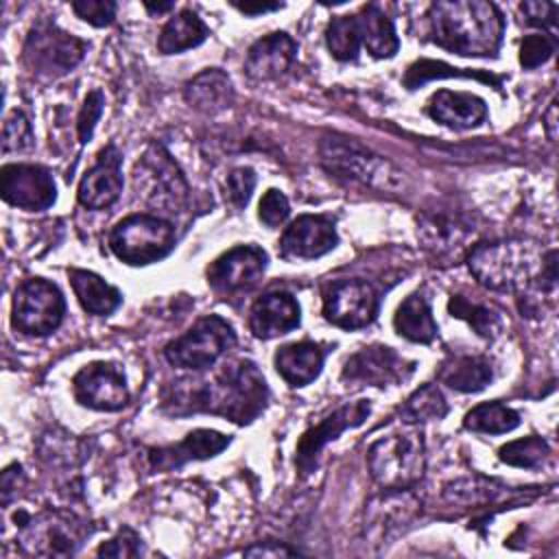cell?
I'll list each match as a JSON object with an SVG mask.
<instances>
[{
    "instance_id": "cell-1",
    "label": "cell",
    "mask_w": 559,
    "mask_h": 559,
    "mask_svg": "<svg viewBox=\"0 0 559 559\" xmlns=\"http://www.w3.org/2000/svg\"><path fill=\"white\" fill-rule=\"evenodd\" d=\"M266 400L269 389L255 362L238 360L210 376L177 380L166 404L175 413H214L249 424L264 411Z\"/></svg>"
},
{
    "instance_id": "cell-2",
    "label": "cell",
    "mask_w": 559,
    "mask_h": 559,
    "mask_svg": "<svg viewBox=\"0 0 559 559\" xmlns=\"http://www.w3.org/2000/svg\"><path fill=\"white\" fill-rule=\"evenodd\" d=\"M428 24L432 41L461 57H496L504 33L500 9L483 0L432 2Z\"/></svg>"
},
{
    "instance_id": "cell-3",
    "label": "cell",
    "mask_w": 559,
    "mask_h": 559,
    "mask_svg": "<svg viewBox=\"0 0 559 559\" xmlns=\"http://www.w3.org/2000/svg\"><path fill=\"white\" fill-rule=\"evenodd\" d=\"M537 262H542V258L535 247L524 240L480 242L467 255V266L478 284L500 293L526 288Z\"/></svg>"
},
{
    "instance_id": "cell-4",
    "label": "cell",
    "mask_w": 559,
    "mask_h": 559,
    "mask_svg": "<svg viewBox=\"0 0 559 559\" xmlns=\"http://www.w3.org/2000/svg\"><path fill=\"white\" fill-rule=\"evenodd\" d=\"M321 164L338 179L358 181L378 190H391L400 186L402 173L382 155L373 153L354 138L323 135L319 142Z\"/></svg>"
},
{
    "instance_id": "cell-5",
    "label": "cell",
    "mask_w": 559,
    "mask_h": 559,
    "mask_svg": "<svg viewBox=\"0 0 559 559\" xmlns=\"http://www.w3.org/2000/svg\"><path fill=\"white\" fill-rule=\"evenodd\" d=\"M371 478L389 491H406L426 469V448L419 430L395 432L376 441L367 452Z\"/></svg>"
},
{
    "instance_id": "cell-6",
    "label": "cell",
    "mask_w": 559,
    "mask_h": 559,
    "mask_svg": "<svg viewBox=\"0 0 559 559\" xmlns=\"http://www.w3.org/2000/svg\"><path fill=\"white\" fill-rule=\"evenodd\" d=\"M177 236L170 221L153 214H131L109 231V249L127 264L142 266L166 258L175 249Z\"/></svg>"
},
{
    "instance_id": "cell-7",
    "label": "cell",
    "mask_w": 559,
    "mask_h": 559,
    "mask_svg": "<svg viewBox=\"0 0 559 559\" xmlns=\"http://www.w3.org/2000/svg\"><path fill=\"white\" fill-rule=\"evenodd\" d=\"M135 194L151 207L181 212L188 203V181L162 144H151L133 166Z\"/></svg>"
},
{
    "instance_id": "cell-8",
    "label": "cell",
    "mask_w": 559,
    "mask_h": 559,
    "mask_svg": "<svg viewBox=\"0 0 559 559\" xmlns=\"http://www.w3.org/2000/svg\"><path fill=\"white\" fill-rule=\"evenodd\" d=\"M234 345V328L223 317L207 314L199 319L186 334L170 341L164 356L173 367L203 371L210 369Z\"/></svg>"
},
{
    "instance_id": "cell-9",
    "label": "cell",
    "mask_w": 559,
    "mask_h": 559,
    "mask_svg": "<svg viewBox=\"0 0 559 559\" xmlns=\"http://www.w3.org/2000/svg\"><path fill=\"white\" fill-rule=\"evenodd\" d=\"M85 55V41L66 33L57 24L37 22L24 41L26 68L44 79H57L68 74Z\"/></svg>"
},
{
    "instance_id": "cell-10",
    "label": "cell",
    "mask_w": 559,
    "mask_h": 559,
    "mask_svg": "<svg viewBox=\"0 0 559 559\" xmlns=\"http://www.w3.org/2000/svg\"><path fill=\"white\" fill-rule=\"evenodd\" d=\"M90 528L72 513L41 511L20 524L17 544L26 555L37 557H68L79 550Z\"/></svg>"
},
{
    "instance_id": "cell-11",
    "label": "cell",
    "mask_w": 559,
    "mask_h": 559,
    "mask_svg": "<svg viewBox=\"0 0 559 559\" xmlns=\"http://www.w3.org/2000/svg\"><path fill=\"white\" fill-rule=\"evenodd\" d=\"M63 312L66 299L61 290L44 277H31L13 295L11 323L22 334L46 336L61 325Z\"/></svg>"
},
{
    "instance_id": "cell-12",
    "label": "cell",
    "mask_w": 559,
    "mask_h": 559,
    "mask_svg": "<svg viewBox=\"0 0 559 559\" xmlns=\"http://www.w3.org/2000/svg\"><path fill=\"white\" fill-rule=\"evenodd\" d=\"M378 293L362 280H338L323 299V317L343 330L369 325L378 314Z\"/></svg>"
},
{
    "instance_id": "cell-13",
    "label": "cell",
    "mask_w": 559,
    "mask_h": 559,
    "mask_svg": "<svg viewBox=\"0 0 559 559\" xmlns=\"http://www.w3.org/2000/svg\"><path fill=\"white\" fill-rule=\"evenodd\" d=\"M72 393L81 406L92 411H120L129 402L124 373L114 362H90L72 378Z\"/></svg>"
},
{
    "instance_id": "cell-14",
    "label": "cell",
    "mask_w": 559,
    "mask_h": 559,
    "mask_svg": "<svg viewBox=\"0 0 559 559\" xmlns=\"http://www.w3.org/2000/svg\"><path fill=\"white\" fill-rule=\"evenodd\" d=\"M2 199L20 210L41 212L57 199L52 175L37 164H7L0 170Z\"/></svg>"
},
{
    "instance_id": "cell-15",
    "label": "cell",
    "mask_w": 559,
    "mask_h": 559,
    "mask_svg": "<svg viewBox=\"0 0 559 559\" xmlns=\"http://www.w3.org/2000/svg\"><path fill=\"white\" fill-rule=\"evenodd\" d=\"M371 413V404L369 400H356L352 404H345L341 408H336L332 415L323 417L317 426L308 428L295 450V467L299 469L301 476H308L314 465H317V456L319 452L334 439H338L345 430L360 426Z\"/></svg>"
},
{
    "instance_id": "cell-16",
    "label": "cell",
    "mask_w": 559,
    "mask_h": 559,
    "mask_svg": "<svg viewBox=\"0 0 559 559\" xmlns=\"http://www.w3.org/2000/svg\"><path fill=\"white\" fill-rule=\"evenodd\" d=\"M415 369V362L400 356L386 345L362 347L347 358L341 378L352 384L369 386H391L406 380Z\"/></svg>"
},
{
    "instance_id": "cell-17",
    "label": "cell",
    "mask_w": 559,
    "mask_h": 559,
    "mask_svg": "<svg viewBox=\"0 0 559 559\" xmlns=\"http://www.w3.org/2000/svg\"><path fill=\"white\" fill-rule=\"evenodd\" d=\"M269 255L258 245H238L207 266V284L223 295L251 288L264 273Z\"/></svg>"
},
{
    "instance_id": "cell-18",
    "label": "cell",
    "mask_w": 559,
    "mask_h": 559,
    "mask_svg": "<svg viewBox=\"0 0 559 559\" xmlns=\"http://www.w3.org/2000/svg\"><path fill=\"white\" fill-rule=\"evenodd\" d=\"M122 192V153L116 144H107L94 166L79 183V203L87 210H105L118 201Z\"/></svg>"
},
{
    "instance_id": "cell-19",
    "label": "cell",
    "mask_w": 559,
    "mask_h": 559,
    "mask_svg": "<svg viewBox=\"0 0 559 559\" xmlns=\"http://www.w3.org/2000/svg\"><path fill=\"white\" fill-rule=\"evenodd\" d=\"M336 245L338 234L328 216L304 214L282 234L280 251L288 260H312L330 253Z\"/></svg>"
},
{
    "instance_id": "cell-20",
    "label": "cell",
    "mask_w": 559,
    "mask_h": 559,
    "mask_svg": "<svg viewBox=\"0 0 559 559\" xmlns=\"http://www.w3.org/2000/svg\"><path fill=\"white\" fill-rule=\"evenodd\" d=\"M227 445H229L227 435H223L218 430H210V428H199L173 445L148 450V461H151L153 469L170 472L190 461L212 459L218 452H223Z\"/></svg>"
},
{
    "instance_id": "cell-21",
    "label": "cell",
    "mask_w": 559,
    "mask_h": 559,
    "mask_svg": "<svg viewBox=\"0 0 559 559\" xmlns=\"http://www.w3.org/2000/svg\"><path fill=\"white\" fill-rule=\"evenodd\" d=\"M301 310L297 299L286 290H271L258 297L249 312V328L255 338H275L299 325Z\"/></svg>"
},
{
    "instance_id": "cell-22",
    "label": "cell",
    "mask_w": 559,
    "mask_h": 559,
    "mask_svg": "<svg viewBox=\"0 0 559 559\" xmlns=\"http://www.w3.org/2000/svg\"><path fill=\"white\" fill-rule=\"evenodd\" d=\"M472 231L474 229L465 221L443 212L424 214L417 225V238L421 247L437 260L459 258Z\"/></svg>"
},
{
    "instance_id": "cell-23",
    "label": "cell",
    "mask_w": 559,
    "mask_h": 559,
    "mask_svg": "<svg viewBox=\"0 0 559 559\" xmlns=\"http://www.w3.org/2000/svg\"><path fill=\"white\" fill-rule=\"evenodd\" d=\"M297 57V44L286 33L260 37L247 52L245 72L251 81H273L288 72Z\"/></svg>"
},
{
    "instance_id": "cell-24",
    "label": "cell",
    "mask_w": 559,
    "mask_h": 559,
    "mask_svg": "<svg viewBox=\"0 0 559 559\" xmlns=\"http://www.w3.org/2000/svg\"><path fill=\"white\" fill-rule=\"evenodd\" d=\"M426 111L432 120L450 129H472L487 118V105L480 96L467 92L439 90L430 96Z\"/></svg>"
},
{
    "instance_id": "cell-25",
    "label": "cell",
    "mask_w": 559,
    "mask_h": 559,
    "mask_svg": "<svg viewBox=\"0 0 559 559\" xmlns=\"http://www.w3.org/2000/svg\"><path fill=\"white\" fill-rule=\"evenodd\" d=\"M273 362H275L277 373L290 386H306L314 378H319L323 362H325V349H323V345L312 343V341L288 343L275 352Z\"/></svg>"
},
{
    "instance_id": "cell-26",
    "label": "cell",
    "mask_w": 559,
    "mask_h": 559,
    "mask_svg": "<svg viewBox=\"0 0 559 559\" xmlns=\"http://www.w3.org/2000/svg\"><path fill=\"white\" fill-rule=\"evenodd\" d=\"M183 96L190 107L205 114H216L234 103V87L223 70L207 68L186 83Z\"/></svg>"
},
{
    "instance_id": "cell-27",
    "label": "cell",
    "mask_w": 559,
    "mask_h": 559,
    "mask_svg": "<svg viewBox=\"0 0 559 559\" xmlns=\"http://www.w3.org/2000/svg\"><path fill=\"white\" fill-rule=\"evenodd\" d=\"M68 275H70L72 290L85 312L105 317L120 306L122 301L120 290L109 282H105L100 275L85 269H70Z\"/></svg>"
},
{
    "instance_id": "cell-28",
    "label": "cell",
    "mask_w": 559,
    "mask_h": 559,
    "mask_svg": "<svg viewBox=\"0 0 559 559\" xmlns=\"http://www.w3.org/2000/svg\"><path fill=\"white\" fill-rule=\"evenodd\" d=\"M358 31L362 46L376 57V59H389L397 52L400 39L395 35V26L391 17L378 7V4H365L356 13Z\"/></svg>"
},
{
    "instance_id": "cell-29",
    "label": "cell",
    "mask_w": 559,
    "mask_h": 559,
    "mask_svg": "<svg viewBox=\"0 0 559 559\" xmlns=\"http://www.w3.org/2000/svg\"><path fill=\"white\" fill-rule=\"evenodd\" d=\"M493 378L491 362L485 356H450L439 367V380L454 391H483Z\"/></svg>"
},
{
    "instance_id": "cell-30",
    "label": "cell",
    "mask_w": 559,
    "mask_h": 559,
    "mask_svg": "<svg viewBox=\"0 0 559 559\" xmlns=\"http://www.w3.org/2000/svg\"><path fill=\"white\" fill-rule=\"evenodd\" d=\"M207 35L210 28L205 26V22L194 11L183 9L162 26L157 37V50L162 55H177L203 44Z\"/></svg>"
},
{
    "instance_id": "cell-31",
    "label": "cell",
    "mask_w": 559,
    "mask_h": 559,
    "mask_svg": "<svg viewBox=\"0 0 559 559\" xmlns=\"http://www.w3.org/2000/svg\"><path fill=\"white\" fill-rule=\"evenodd\" d=\"M393 328L400 336H404L411 343H432L437 338V323L432 319L430 304L426 301L424 295L413 293L408 295L395 317H393Z\"/></svg>"
},
{
    "instance_id": "cell-32",
    "label": "cell",
    "mask_w": 559,
    "mask_h": 559,
    "mask_svg": "<svg viewBox=\"0 0 559 559\" xmlns=\"http://www.w3.org/2000/svg\"><path fill=\"white\" fill-rule=\"evenodd\" d=\"M463 426L472 432H485V435H504L520 426L518 411L509 408L500 402H483L474 406L465 419Z\"/></svg>"
},
{
    "instance_id": "cell-33",
    "label": "cell",
    "mask_w": 559,
    "mask_h": 559,
    "mask_svg": "<svg viewBox=\"0 0 559 559\" xmlns=\"http://www.w3.org/2000/svg\"><path fill=\"white\" fill-rule=\"evenodd\" d=\"M448 310L452 317L467 321L474 328V332L483 338H496L502 330V319L493 308L472 301L465 295H452Z\"/></svg>"
},
{
    "instance_id": "cell-34",
    "label": "cell",
    "mask_w": 559,
    "mask_h": 559,
    "mask_svg": "<svg viewBox=\"0 0 559 559\" xmlns=\"http://www.w3.org/2000/svg\"><path fill=\"white\" fill-rule=\"evenodd\" d=\"M325 44L334 59L354 61L362 46L356 15H336L325 28Z\"/></svg>"
},
{
    "instance_id": "cell-35",
    "label": "cell",
    "mask_w": 559,
    "mask_h": 559,
    "mask_svg": "<svg viewBox=\"0 0 559 559\" xmlns=\"http://www.w3.org/2000/svg\"><path fill=\"white\" fill-rule=\"evenodd\" d=\"M448 413L445 397L435 384H424L417 389L402 406H400V417L406 424H421V421H432V419H443Z\"/></svg>"
},
{
    "instance_id": "cell-36",
    "label": "cell",
    "mask_w": 559,
    "mask_h": 559,
    "mask_svg": "<svg viewBox=\"0 0 559 559\" xmlns=\"http://www.w3.org/2000/svg\"><path fill=\"white\" fill-rule=\"evenodd\" d=\"M548 454H550L548 443L537 435H528L524 439L509 441L507 445H502L498 450V456L502 463L513 465V467H526V469L542 465V461Z\"/></svg>"
},
{
    "instance_id": "cell-37",
    "label": "cell",
    "mask_w": 559,
    "mask_h": 559,
    "mask_svg": "<svg viewBox=\"0 0 559 559\" xmlns=\"http://www.w3.org/2000/svg\"><path fill=\"white\" fill-rule=\"evenodd\" d=\"M33 146V129L22 111H11L2 124V153H17Z\"/></svg>"
},
{
    "instance_id": "cell-38",
    "label": "cell",
    "mask_w": 559,
    "mask_h": 559,
    "mask_svg": "<svg viewBox=\"0 0 559 559\" xmlns=\"http://www.w3.org/2000/svg\"><path fill=\"white\" fill-rule=\"evenodd\" d=\"M441 76H476V74L474 72H461V70H456L452 66L441 63V61L424 59V61H417V63H413L408 68V72L404 76V85L408 90H415L417 85H421V83H426L430 79H441Z\"/></svg>"
},
{
    "instance_id": "cell-39",
    "label": "cell",
    "mask_w": 559,
    "mask_h": 559,
    "mask_svg": "<svg viewBox=\"0 0 559 559\" xmlns=\"http://www.w3.org/2000/svg\"><path fill=\"white\" fill-rule=\"evenodd\" d=\"M552 52H555L552 37L546 33H533V35H526L520 44V63L526 70H533L546 63L552 57Z\"/></svg>"
},
{
    "instance_id": "cell-40",
    "label": "cell",
    "mask_w": 559,
    "mask_h": 559,
    "mask_svg": "<svg viewBox=\"0 0 559 559\" xmlns=\"http://www.w3.org/2000/svg\"><path fill=\"white\" fill-rule=\"evenodd\" d=\"M96 555L98 557H118V559L120 557L122 559L124 557H140L142 555V539L133 528L124 526L109 542L100 544Z\"/></svg>"
},
{
    "instance_id": "cell-41",
    "label": "cell",
    "mask_w": 559,
    "mask_h": 559,
    "mask_svg": "<svg viewBox=\"0 0 559 559\" xmlns=\"http://www.w3.org/2000/svg\"><path fill=\"white\" fill-rule=\"evenodd\" d=\"M103 105H105V96L100 90H92L85 100H83V107L79 111V120H76V131H79V142L85 144L90 142L92 133H94V127L103 114Z\"/></svg>"
},
{
    "instance_id": "cell-42",
    "label": "cell",
    "mask_w": 559,
    "mask_h": 559,
    "mask_svg": "<svg viewBox=\"0 0 559 559\" xmlns=\"http://www.w3.org/2000/svg\"><path fill=\"white\" fill-rule=\"evenodd\" d=\"M290 214V205H288V199L284 192L271 188L264 192V197L260 199V205H258V216L260 221L266 225V227H277L282 225Z\"/></svg>"
},
{
    "instance_id": "cell-43",
    "label": "cell",
    "mask_w": 559,
    "mask_h": 559,
    "mask_svg": "<svg viewBox=\"0 0 559 559\" xmlns=\"http://www.w3.org/2000/svg\"><path fill=\"white\" fill-rule=\"evenodd\" d=\"M72 9L83 22L92 26H107L116 17V2L111 0H74Z\"/></svg>"
},
{
    "instance_id": "cell-44",
    "label": "cell",
    "mask_w": 559,
    "mask_h": 559,
    "mask_svg": "<svg viewBox=\"0 0 559 559\" xmlns=\"http://www.w3.org/2000/svg\"><path fill=\"white\" fill-rule=\"evenodd\" d=\"M255 188V173L251 168H234L227 177L225 190H227V199L231 201L234 207H245L251 199V192Z\"/></svg>"
},
{
    "instance_id": "cell-45",
    "label": "cell",
    "mask_w": 559,
    "mask_h": 559,
    "mask_svg": "<svg viewBox=\"0 0 559 559\" xmlns=\"http://www.w3.org/2000/svg\"><path fill=\"white\" fill-rule=\"evenodd\" d=\"M522 15L526 17L528 24L552 31L557 24V13L559 7L555 2H539V0H531V2H522L520 4Z\"/></svg>"
},
{
    "instance_id": "cell-46",
    "label": "cell",
    "mask_w": 559,
    "mask_h": 559,
    "mask_svg": "<svg viewBox=\"0 0 559 559\" xmlns=\"http://www.w3.org/2000/svg\"><path fill=\"white\" fill-rule=\"evenodd\" d=\"M245 555L247 557H293V555H299V550L288 548V546L277 544V542H262V544L249 546L245 550Z\"/></svg>"
},
{
    "instance_id": "cell-47",
    "label": "cell",
    "mask_w": 559,
    "mask_h": 559,
    "mask_svg": "<svg viewBox=\"0 0 559 559\" xmlns=\"http://www.w3.org/2000/svg\"><path fill=\"white\" fill-rule=\"evenodd\" d=\"M24 480V474H22V467L17 463L9 465L4 472H2V504L7 507L11 502V493L17 489V485Z\"/></svg>"
},
{
    "instance_id": "cell-48",
    "label": "cell",
    "mask_w": 559,
    "mask_h": 559,
    "mask_svg": "<svg viewBox=\"0 0 559 559\" xmlns=\"http://www.w3.org/2000/svg\"><path fill=\"white\" fill-rule=\"evenodd\" d=\"M231 7H236L245 15H260V13H266V11H277L284 4L282 2H238V0H231Z\"/></svg>"
},
{
    "instance_id": "cell-49",
    "label": "cell",
    "mask_w": 559,
    "mask_h": 559,
    "mask_svg": "<svg viewBox=\"0 0 559 559\" xmlns=\"http://www.w3.org/2000/svg\"><path fill=\"white\" fill-rule=\"evenodd\" d=\"M544 127H546L548 140L555 142V138H557V100L555 98L550 100V107H548V111L544 116Z\"/></svg>"
},
{
    "instance_id": "cell-50",
    "label": "cell",
    "mask_w": 559,
    "mask_h": 559,
    "mask_svg": "<svg viewBox=\"0 0 559 559\" xmlns=\"http://www.w3.org/2000/svg\"><path fill=\"white\" fill-rule=\"evenodd\" d=\"M144 7H146V11H148V13L159 15V13L170 11L175 4H173V2H157V4H155V2H148V0H146V2H144Z\"/></svg>"
}]
</instances>
